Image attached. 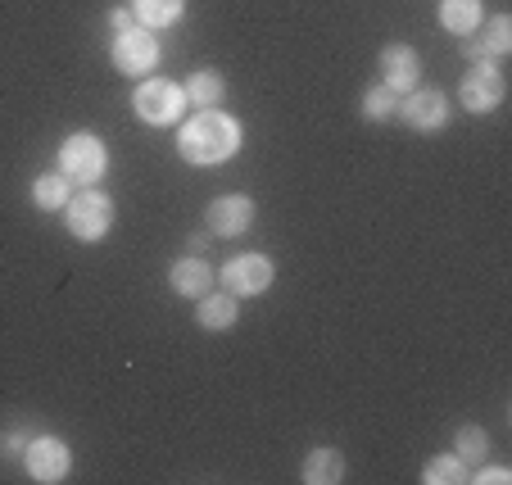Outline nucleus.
<instances>
[{
    "label": "nucleus",
    "instance_id": "nucleus-1",
    "mask_svg": "<svg viewBox=\"0 0 512 485\" xmlns=\"http://www.w3.org/2000/svg\"><path fill=\"white\" fill-rule=\"evenodd\" d=\"M177 150H182L186 164H200V168L227 164V159L241 150V123H236L232 114H223V109H200V114L182 127Z\"/></svg>",
    "mask_w": 512,
    "mask_h": 485
},
{
    "label": "nucleus",
    "instance_id": "nucleus-2",
    "mask_svg": "<svg viewBox=\"0 0 512 485\" xmlns=\"http://www.w3.org/2000/svg\"><path fill=\"white\" fill-rule=\"evenodd\" d=\"M64 227L68 236H78V241H105L109 227H114V200L105 191H78L68 195L64 204Z\"/></svg>",
    "mask_w": 512,
    "mask_h": 485
},
{
    "label": "nucleus",
    "instance_id": "nucleus-3",
    "mask_svg": "<svg viewBox=\"0 0 512 485\" xmlns=\"http://www.w3.org/2000/svg\"><path fill=\"white\" fill-rule=\"evenodd\" d=\"M109 168V155H105V141L91 132H73L59 146V173L68 177V182H78V186H91L100 182Z\"/></svg>",
    "mask_w": 512,
    "mask_h": 485
},
{
    "label": "nucleus",
    "instance_id": "nucleus-4",
    "mask_svg": "<svg viewBox=\"0 0 512 485\" xmlns=\"http://www.w3.org/2000/svg\"><path fill=\"white\" fill-rule=\"evenodd\" d=\"M132 109L141 123H155V127H168L182 118L186 109V91L177 82H164V78H150L132 91Z\"/></svg>",
    "mask_w": 512,
    "mask_h": 485
},
{
    "label": "nucleus",
    "instance_id": "nucleus-5",
    "mask_svg": "<svg viewBox=\"0 0 512 485\" xmlns=\"http://www.w3.org/2000/svg\"><path fill=\"white\" fill-rule=\"evenodd\" d=\"M23 467H28L32 481L55 485V481H64L68 467H73V449L55 436H37V440H28V449H23Z\"/></svg>",
    "mask_w": 512,
    "mask_h": 485
},
{
    "label": "nucleus",
    "instance_id": "nucleus-6",
    "mask_svg": "<svg viewBox=\"0 0 512 485\" xmlns=\"http://www.w3.org/2000/svg\"><path fill=\"white\" fill-rule=\"evenodd\" d=\"M272 277H277V268H272L268 254H236L223 268V291H232L236 300L241 295H263L272 286Z\"/></svg>",
    "mask_w": 512,
    "mask_h": 485
},
{
    "label": "nucleus",
    "instance_id": "nucleus-7",
    "mask_svg": "<svg viewBox=\"0 0 512 485\" xmlns=\"http://www.w3.org/2000/svg\"><path fill=\"white\" fill-rule=\"evenodd\" d=\"M159 64V41L150 28H127V32H114V68L118 73H150Z\"/></svg>",
    "mask_w": 512,
    "mask_h": 485
},
{
    "label": "nucleus",
    "instance_id": "nucleus-8",
    "mask_svg": "<svg viewBox=\"0 0 512 485\" xmlns=\"http://www.w3.org/2000/svg\"><path fill=\"white\" fill-rule=\"evenodd\" d=\"M503 78H499V68L490 64V59H481V64L472 68L463 78V87H458V96H463V109H472V114H490V109L503 105Z\"/></svg>",
    "mask_w": 512,
    "mask_h": 485
},
{
    "label": "nucleus",
    "instance_id": "nucleus-9",
    "mask_svg": "<svg viewBox=\"0 0 512 485\" xmlns=\"http://www.w3.org/2000/svg\"><path fill=\"white\" fill-rule=\"evenodd\" d=\"M399 114H404V123L417 127V132H440L449 118V100H445V91L413 87L404 100H399Z\"/></svg>",
    "mask_w": 512,
    "mask_h": 485
},
{
    "label": "nucleus",
    "instance_id": "nucleus-10",
    "mask_svg": "<svg viewBox=\"0 0 512 485\" xmlns=\"http://www.w3.org/2000/svg\"><path fill=\"white\" fill-rule=\"evenodd\" d=\"M204 223H209L213 236H241V232H250L254 200H250V195H223V200H213L209 209H204Z\"/></svg>",
    "mask_w": 512,
    "mask_h": 485
},
{
    "label": "nucleus",
    "instance_id": "nucleus-11",
    "mask_svg": "<svg viewBox=\"0 0 512 485\" xmlns=\"http://www.w3.org/2000/svg\"><path fill=\"white\" fill-rule=\"evenodd\" d=\"M417 78H422V59H417L413 46H386L381 50V82H386L395 96L413 91Z\"/></svg>",
    "mask_w": 512,
    "mask_h": 485
},
{
    "label": "nucleus",
    "instance_id": "nucleus-12",
    "mask_svg": "<svg viewBox=\"0 0 512 485\" xmlns=\"http://www.w3.org/2000/svg\"><path fill=\"white\" fill-rule=\"evenodd\" d=\"M168 282H173L177 295H186V300H200V295L213 291V268L204 259H177L173 268H168Z\"/></svg>",
    "mask_w": 512,
    "mask_h": 485
},
{
    "label": "nucleus",
    "instance_id": "nucleus-13",
    "mask_svg": "<svg viewBox=\"0 0 512 485\" xmlns=\"http://www.w3.org/2000/svg\"><path fill=\"white\" fill-rule=\"evenodd\" d=\"M236 318H241V309H236V295H232V291H209V295H200L195 322H200L204 331H227V327H236Z\"/></svg>",
    "mask_w": 512,
    "mask_h": 485
},
{
    "label": "nucleus",
    "instance_id": "nucleus-14",
    "mask_svg": "<svg viewBox=\"0 0 512 485\" xmlns=\"http://www.w3.org/2000/svg\"><path fill=\"white\" fill-rule=\"evenodd\" d=\"M485 19V5L481 0H440V23H445L449 32H458V37H467V32H476Z\"/></svg>",
    "mask_w": 512,
    "mask_h": 485
},
{
    "label": "nucleus",
    "instance_id": "nucleus-15",
    "mask_svg": "<svg viewBox=\"0 0 512 485\" xmlns=\"http://www.w3.org/2000/svg\"><path fill=\"white\" fill-rule=\"evenodd\" d=\"M304 481L309 485H336L340 476H345V458L336 454V449H313L309 458H304Z\"/></svg>",
    "mask_w": 512,
    "mask_h": 485
},
{
    "label": "nucleus",
    "instance_id": "nucleus-16",
    "mask_svg": "<svg viewBox=\"0 0 512 485\" xmlns=\"http://www.w3.org/2000/svg\"><path fill=\"white\" fill-rule=\"evenodd\" d=\"M182 5L186 0H132V14L141 28L155 32V28H168V23L182 19Z\"/></svg>",
    "mask_w": 512,
    "mask_h": 485
},
{
    "label": "nucleus",
    "instance_id": "nucleus-17",
    "mask_svg": "<svg viewBox=\"0 0 512 485\" xmlns=\"http://www.w3.org/2000/svg\"><path fill=\"white\" fill-rule=\"evenodd\" d=\"M481 23H485V32L476 37L481 55H485V59L508 55V46H512V19H508V14H494V19H481Z\"/></svg>",
    "mask_w": 512,
    "mask_h": 485
},
{
    "label": "nucleus",
    "instance_id": "nucleus-18",
    "mask_svg": "<svg viewBox=\"0 0 512 485\" xmlns=\"http://www.w3.org/2000/svg\"><path fill=\"white\" fill-rule=\"evenodd\" d=\"M68 177L64 173H41L37 182H32V204L37 209H64L68 204Z\"/></svg>",
    "mask_w": 512,
    "mask_h": 485
},
{
    "label": "nucleus",
    "instance_id": "nucleus-19",
    "mask_svg": "<svg viewBox=\"0 0 512 485\" xmlns=\"http://www.w3.org/2000/svg\"><path fill=\"white\" fill-rule=\"evenodd\" d=\"M182 91H186V105H195V109L223 105V78H218V73H195Z\"/></svg>",
    "mask_w": 512,
    "mask_h": 485
},
{
    "label": "nucleus",
    "instance_id": "nucleus-20",
    "mask_svg": "<svg viewBox=\"0 0 512 485\" xmlns=\"http://www.w3.org/2000/svg\"><path fill=\"white\" fill-rule=\"evenodd\" d=\"M422 481L426 485H458V481H467V463L458 454H440V458H431V463H426Z\"/></svg>",
    "mask_w": 512,
    "mask_h": 485
},
{
    "label": "nucleus",
    "instance_id": "nucleus-21",
    "mask_svg": "<svg viewBox=\"0 0 512 485\" xmlns=\"http://www.w3.org/2000/svg\"><path fill=\"white\" fill-rule=\"evenodd\" d=\"M395 109H399V96L386 87V82H381V87H372L368 96H363V114L377 118V123H386V118L395 114Z\"/></svg>",
    "mask_w": 512,
    "mask_h": 485
},
{
    "label": "nucleus",
    "instance_id": "nucleus-22",
    "mask_svg": "<svg viewBox=\"0 0 512 485\" xmlns=\"http://www.w3.org/2000/svg\"><path fill=\"white\" fill-rule=\"evenodd\" d=\"M485 449H490V440H485L481 427H463V431H458V458H463V463H481Z\"/></svg>",
    "mask_w": 512,
    "mask_h": 485
},
{
    "label": "nucleus",
    "instance_id": "nucleus-23",
    "mask_svg": "<svg viewBox=\"0 0 512 485\" xmlns=\"http://www.w3.org/2000/svg\"><path fill=\"white\" fill-rule=\"evenodd\" d=\"M476 481H481V485H508L512 472H508V467H485V472H476Z\"/></svg>",
    "mask_w": 512,
    "mask_h": 485
},
{
    "label": "nucleus",
    "instance_id": "nucleus-24",
    "mask_svg": "<svg viewBox=\"0 0 512 485\" xmlns=\"http://www.w3.org/2000/svg\"><path fill=\"white\" fill-rule=\"evenodd\" d=\"M109 28H114V32L136 28V14H132V10H114V14H109Z\"/></svg>",
    "mask_w": 512,
    "mask_h": 485
}]
</instances>
